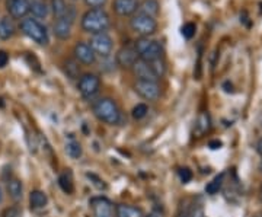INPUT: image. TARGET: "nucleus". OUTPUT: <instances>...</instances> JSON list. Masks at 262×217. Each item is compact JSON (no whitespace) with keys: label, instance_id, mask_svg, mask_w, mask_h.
Returning a JSON list of instances; mask_svg holds the SVG:
<instances>
[{"label":"nucleus","instance_id":"obj_1","mask_svg":"<svg viewBox=\"0 0 262 217\" xmlns=\"http://www.w3.org/2000/svg\"><path fill=\"white\" fill-rule=\"evenodd\" d=\"M110 28L111 16L105 9H88L80 18V29L89 35L108 32Z\"/></svg>","mask_w":262,"mask_h":217},{"label":"nucleus","instance_id":"obj_2","mask_svg":"<svg viewBox=\"0 0 262 217\" xmlns=\"http://www.w3.org/2000/svg\"><path fill=\"white\" fill-rule=\"evenodd\" d=\"M95 117L105 124L117 125L121 123V111L118 104L111 98H101L92 106Z\"/></svg>","mask_w":262,"mask_h":217},{"label":"nucleus","instance_id":"obj_3","mask_svg":"<svg viewBox=\"0 0 262 217\" xmlns=\"http://www.w3.org/2000/svg\"><path fill=\"white\" fill-rule=\"evenodd\" d=\"M19 29L20 32L28 37L29 39H32L34 42H37L38 46H48L50 42V35H48L47 27L35 18H27L22 19L19 24Z\"/></svg>","mask_w":262,"mask_h":217},{"label":"nucleus","instance_id":"obj_4","mask_svg":"<svg viewBox=\"0 0 262 217\" xmlns=\"http://www.w3.org/2000/svg\"><path fill=\"white\" fill-rule=\"evenodd\" d=\"M134 50L137 51V56L144 61H155L163 58V47L160 42L150 39V38H139L134 42Z\"/></svg>","mask_w":262,"mask_h":217},{"label":"nucleus","instance_id":"obj_5","mask_svg":"<svg viewBox=\"0 0 262 217\" xmlns=\"http://www.w3.org/2000/svg\"><path fill=\"white\" fill-rule=\"evenodd\" d=\"M130 28L140 38H149L158 31V20L141 13H136L130 18Z\"/></svg>","mask_w":262,"mask_h":217},{"label":"nucleus","instance_id":"obj_6","mask_svg":"<svg viewBox=\"0 0 262 217\" xmlns=\"http://www.w3.org/2000/svg\"><path fill=\"white\" fill-rule=\"evenodd\" d=\"M88 44L91 46V48L94 50V53L96 56L110 57L113 54L114 50V41L113 38L108 35V32H102V34H96V35H91Z\"/></svg>","mask_w":262,"mask_h":217},{"label":"nucleus","instance_id":"obj_7","mask_svg":"<svg viewBox=\"0 0 262 217\" xmlns=\"http://www.w3.org/2000/svg\"><path fill=\"white\" fill-rule=\"evenodd\" d=\"M77 89L80 95L83 96L84 99H91L94 98L95 95L99 92L101 89V79L99 76L94 75V73H84L79 77L77 82Z\"/></svg>","mask_w":262,"mask_h":217},{"label":"nucleus","instance_id":"obj_8","mask_svg":"<svg viewBox=\"0 0 262 217\" xmlns=\"http://www.w3.org/2000/svg\"><path fill=\"white\" fill-rule=\"evenodd\" d=\"M134 91L140 98L149 101V102H156L162 95V89L158 82L151 80H136L134 83Z\"/></svg>","mask_w":262,"mask_h":217},{"label":"nucleus","instance_id":"obj_9","mask_svg":"<svg viewBox=\"0 0 262 217\" xmlns=\"http://www.w3.org/2000/svg\"><path fill=\"white\" fill-rule=\"evenodd\" d=\"M73 57L77 63L84 64V66H92L96 61V54L94 53V50L91 48V46L86 41H79L76 42L73 47Z\"/></svg>","mask_w":262,"mask_h":217},{"label":"nucleus","instance_id":"obj_10","mask_svg":"<svg viewBox=\"0 0 262 217\" xmlns=\"http://www.w3.org/2000/svg\"><path fill=\"white\" fill-rule=\"evenodd\" d=\"M131 72L136 76L137 80H151V82L159 80V77L153 72V67L150 64V61H144L140 58L134 63V66L131 67Z\"/></svg>","mask_w":262,"mask_h":217},{"label":"nucleus","instance_id":"obj_11","mask_svg":"<svg viewBox=\"0 0 262 217\" xmlns=\"http://www.w3.org/2000/svg\"><path fill=\"white\" fill-rule=\"evenodd\" d=\"M139 0H113L114 13L120 18H131L137 13Z\"/></svg>","mask_w":262,"mask_h":217},{"label":"nucleus","instance_id":"obj_12","mask_svg":"<svg viewBox=\"0 0 262 217\" xmlns=\"http://www.w3.org/2000/svg\"><path fill=\"white\" fill-rule=\"evenodd\" d=\"M6 10L12 19H25L29 15V0H6Z\"/></svg>","mask_w":262,"mask_h":217},{"label":"nucleus","instance_id":"obj_13","mask_svg":"<svg viewBox=\"0 0 262 217\" xmlns=\"http://www.w3.org/2000/svg\"><path fill=\"white\" fill-rule=\"evenodd\" d=\"M139 60V56H137V51L134 50V47H121L117 54H115V63L121 69H130L134 66V63Z\"/></svg>","mask_w":262,"mask_h":217},{"label":"nucleus","instance_id":"obj_14","mask_svg":"<svg viewBox=\"0 0 262 217\" xmlns=\"http://www.w3.org/2000/svg\"><path fill=\"white\" fill-rule=\"evenodd\" d=\"M94 217H114L113 203L105 197H94L91 200Z\"/></svg>","mask_w":262,"mask_h":217},{"label":"nucleus","instance_id":"obj_15","mask_svg":"<svg viewBox=\"0 0 262 217\" xmlns=\"http://www.w3.org/2000/svg\"><path fill=\"white\" fill-rule=\"evenodd\" d=\"M72 31H73V24L70 20H67L66 18L54 19L53 34L56 35V38L66 41V39L72 37Z\"/></svg>","mask_w":262,"mask_h":217},{"label":"nucleus","instance_id":"obj_16","mask_svg":"<svg viewBox=\"0 0 262 217\" xmlns=\"http://www.w3.org/2000/svg\"><path fill=\"white\" fill-rule=\"evenodd\" d=\"M137 13L156 19L160 13L159 0H141V2H139Z\"/></svg>","mask_w":262,"mask_h":217},{"label":"nucleus","instance_id":"obj_17","mask_svg":"<svg viewBox=\"0 0 262 217\" xmlns=\"http://www.w3.org/2000/svg\"><path fill=\"white\" fill-rule=\"evenodd\" d=\"M29 13L32 15V18L38 19V20L46 19L50 13V6L46 0H32V2H29Z\"/></svg>","mask_w":262,"mask_h":217},{"label":"nucleus","instance_id":"obj_18","mask_svg":"<svg viewBox=\"0 0 262 217\" xmlns=\"http://www.w3.org/2000/svg\"><path fill=\"white\" fill-rule=\"evenodd\" d=\"M211 128V118L208 113H201L196 117V121L194 124V136L195 137H203L204 134L210 132Z\"/></svg>","mask_w":262,"mask_h":217},{"label":"nucleus","instance_id":"obj_19","mask_svg":"<svg viewBox=\"0 0 262 217\" xmlns=\"http://www.w3.org/2000/svg\"><path fill=\"white\" fill-rule=\"evenodd\" d=\"M16 32V27L13 24V19L9 16H3L0 18V39L6 41L15 35Z\"/></svg>","mask_w":262,"mask_h":217},{"label":"nucleus","instance_id":"obj_20","mask_svg":"<svg viewBox=\"0 0 262 217\" xmlns=\"http://www.w3.org/2000/svg\"><path fill=\"white\" fill-rule=\"evenodd\" d=\"M115 217H144L143 210L130 204H118L115 208Z\"/></svg>","mask_w":262,"mask_h":217},{"label":"nucleus","instance_id":"obj_21","mask_svg":"<svg viewBox=\"0 0 262 217\" xmlns=\"http://www.w3.org/2000/svg\"><path fill=\"white\" fill-rule=\"evenodd\" d=\"M48 197L46 192L39 191V189H34L31 191L29 194V204H31V208L34 210H38V208H44L47 206Z\"/></svg>","mask_w":262,"mask_h":217},{"label":"nucleus","instance_id":"obj_22","mask_svg":"<svg viewBox=\"0 0 262 217\" xmlns=\"http://www.w3.org/2000/svg\"><path fill=\"white\" fill-rule=\"evenodd\" d=\"M50 9L54 15V19L66 18L69 12V5L66 0H50Z\"/></svg>","mask_w":262,"mask_h":217},{"label":"nucleus","instance_id":"obj_23","mask_svg":"<svg viewBox=\"0 0 262 217\" xmlns=\"http://www.w3.org/2000/svg\"><path fill=\"white\" fill-rule=\"evenodd\" d=\"M8 192H9L10 199L13 201H19L22 199V192H24V188H22V182L18 178H10L8 181Z\"/></svg>","mask_w":262,"mask_h":217},{"label":"nucleus","instance_id":"obj_24","mask_svg":"<svg viewBox=\"0 0 262 217\" xmlns=\"http://www.w3.org/2000/svg\"><path fill=\"white\" fill-rule=\"evenodd\" d=\"M66 155L70 158V159H73V161H77L80 156H82V146H80V143L76 142V140H70V142L66 143Z\"/></svg>","mask_w":262,"mask_h":217},{"label":"nucleus","instance_id":"obj_25","mask_svg":"<svg viewBox=\"0 0 262 217\" xmlns=\"http://www.w3.org/2000/svg\"><path fill=\"white\" fill-rule=\"evenodd\" d=\"M58 185H60V188L63 189L66 194H72L75 191L73 178H72V173L69 170L58 177Z\"/></svg>","mask_w":262,"mask_h":217},{"label":"nucleus","instance_id":"obj_26","mask_svg":"<svg viewBox=\"0 0 262 217\" xmlns=\"http://www.w3.org/2000/svg\"><path fill=\"white\" fill-rule=\"evenodd\" d=\"M223 181H225V173L217 175L214 180L207 184V187H206L207 194H210V196H214V194H217V192L222 189V187H223Z\"/></svg>","mask_w":262,"mask_h":217},{"label":"nucleus","instance_id":"obj_27","mask_svg":"<svg viewBox=\"0 0 262 217\" xmlns=\"http://www.w3.org/2000/svg\"><path fill=\"white\" fill-rule=\"evenodd\" d=\"M66 73L70 79H76L79 76V63L76 61L75 58L66 61Z\"/></svg>","mask_w":262,"mask_h":217},{"label":"nucleus","instance_id":"obj_28","mask_svg":"<svg viewBox=\"0 0 262 217\" xmlns=\"http://www.w3.org/2000/svg\"><path fill=\"white\" fill-rule=\"evenodd\" d=\"M149 113V108H147V105L146 104H137L134 108H133V111H131V115H133V118L134 120H143L146 115Z\"/></svg>","mask_w":262,"mask_h":217},{"label":"nucleus","instance_id":"obj_29","mask_svg":"<svg viewBox=\"0 0 262 217\" xmlns=\"http://www.w3.org/2000/svg\"><path fill=\"white\" fill-rule=\"evenodd\" d=\"M150 64L153 67V72L156 73L158 77H163L165 73H166V63H165V60L163 58H160V60H155V61H150Z\"/></svg>","mask_w":262,"mask_h":217},{"label":"nucleus","instance_id":"obj_30","mask_svg":"<svg viewBox=\"0 0 262 217\" xmlns=\"http://www.w3.org/2000/svg\"><path fill=\"white\" fill-rule=\"evenodd\" d=\"M195 31H196L195 24H192V22H187V24L181 28V34H182V37L184 38L191 39V38L195 35Z\"/></svg>","mask_w":262,"mask_h":217},{"label":"nucleus","instance_id":"obj_31","mask_svg":"<svg viewBox=\"0 0 262 217\" xmlns=\"http://www.w3.org/2000/svg\"><path fill=\"white\" fill-rule=\"evenodd\" d=\"M2 217H22V210L18 206H12L3 210Z\"/></svg>","mask_w":262,"mask_h":217},{"label":"nucleus","instance_id":"obj_32","mask_svg":"<svg viewBox=\"0 0 262 217\" xmlns=\"http://www.w3.org/2000/svg\"><path fill=\"white\" fill-rule=\"evenodd\" d=\"M83 3L89 9H103L108 0H83Z\"/></svg>","mask_w":262,"mask_h":217},{"label":"nucleus","instance_id":"obj_33","mask_svg":"<svg viewBox=\"0 0 262 217\" xmlns=\"http://www.w3.org/2000/svg\"><path fill=\"white\" fill-rule=\"evenodd\" d=\"M178 175L184 184H188L189 181L192 180V170L188 169V168H181V169L178 170Z\"/></svg>","mask_w":262,"mask_h":217},{"label":"nucleus","instance_id":"obj_34","mask_svg":"<svg viewBox=\"0 0 262 217\" xmlns=\"http://www.w3.org/2000/svg\"><path fill=\"white\" fill-rule=\"evenodd\" d=\"M189 217H204V210H203V206L201 204H194L191 211L188 213Z\"/></svg>","mask_w":262,"mask_h":217},{"label":"nucleus","instance_id":"obj_35","mask_svg":"<svg viewBox=\"0 0 262 217\" xmlns=\"http://www.w3.org/2000/svg\"><path fill=\"white\" fill-rule=\"evenodd\" d=\"M86 177H88V178H91V180H94V181H95L94 184H95V185H96V187H98V188H99V189H105V188H106V185H105V182H103L102 180H99V178H98L96 175H94V173H88Z\"/></svg>","mask_w":262,"mask_h":217},{"label":"nucleus","instance_id":"obj_36","mask_svg":"<svg viewBox=\"0 0 262 217\" xmlns=\"http://www.w3.org/2000/svg\"><path fill=\"white\" fill-rule=\"evenodd\" d=\"M8 63H9V54L5 50H0V69L8 66Z\"/></svg>","mask_w":262,"mask_h":217},{"label":"nucleus","instance_id":"obj_37","mask_svg":"<svg viewBox=\"0 0 262 217\" xmlns=\"http://www.w3.org/2000/svg\"><path fill=\"white\" fill-rule=\"evenodd\" d=\"M208 146H210V149L215 150V149H220L222 147V142L220 140H213V142L208 143Z\"/></svg>","mask_w":262,"mask_h":217},{"label":"nucleus","instance_id":"obj_38","mask_svg":"<svg viewBox=\"0 0 262 217\" xmlns=\"http://www.w3.org/2000/svg\"><path fill=\"white\" fill-rule=\"evenodd\" d=\"M256 151H258V153L262 156V139H259L258 143H256Z\"/></svg>","mask_w":262,"mask_h":217},{"label":"nucleus","instance_id":"obj_39","mask_svg":"<svg viewBox=\"0 0 262 217\" xmlns=\"http://www.w3.org/2000/svg\"><path fill=\"white\" fill-rule=\"evenodd\" d=\"M177 217H189V216H188L187 211H179L178 214H177Z\"/></svg>","mask_w":262,"mask_h":217},{"label":"nucleus","instance_id":"obj_40","mask_svg":"<svg viewBox=\"0 0 262 217\" xmlns=\"http://www.w3.org/2000/svg\"><path fill=\"white\" fill-rule=\"evenodd\" d=\"M144 217H162L159 214V213H155V211H153V213H150V214H147V216H144Z\"/></svg>","mask_w":262,"mask_h":217},{"label":"nucleus","instance_id":"obj_41","mask_svg":"<svg viewBox=\"0 0 262 217\" xmlns=\"http://www.w3.org/2000/svg\"><path fill=\"white\" fill-rule=\"evenodd\" d=\"M259 196H261V200H262V184H261V187H259Z\"/></svg>","mask_w":262,"mask_h":217},{"label":"nucleus","instance_id":"obj_42","mask_svg":"<svg viewBox=\"0 0 262 217\" xmlns=\"http://www.w3.org/2000/svg\"><path fill=\"white\" fill-rule=\"evenodd\" d=\"M259 172H261V173H262V161L259 162Z\"/></svg>","mask_w":262,"mask_h":217},{"label":"nucleus","instance_id":"obj_43","mask_svg":"<svg viewBox=\"0 0 262 217\" xmlns=\"http://www.w3.org/2000/svg\"><path fill=\"white\" fill-rule=\"evenodd\" d=\"M0 201H2V189H0Z\"/></svg>","mask_w":262,"mask_h":217},{"label":"nucleus","instance_id":"obj_44","mask_svg":"<svg viewBox=\"0 0 262 217\" xmlns=\"http://www.w3.org/2000/svg\"><path fill=\"white\" fill-rule=\"evenodd\" d=\"M46 2H47V0H46Z\"/></svg>","mask_w":262,"mask_h":217}]
</instances>
